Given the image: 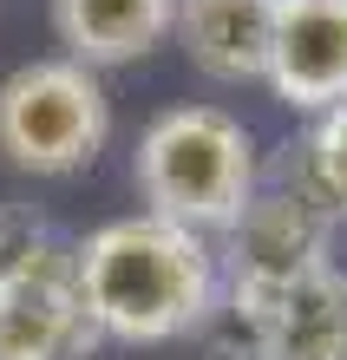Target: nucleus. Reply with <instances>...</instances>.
<instances>
[{"instance_id":"6","label":"nucleus","mask_w":347,"mask_h":360,"mask_svg":"<svg viewBox=\"0 0 347 360\" xmlns=\"http://www.w3.org/2000/svg\"><path fill=\"white\" fill-rule=\"evenodd\" d=\"M263 79L282 105L315 118L347 105V0H282Z\"/></svg>"},{"instance_id":"9","label":"nucleus","mask_w":347,"mask_h":360,"mask_svg":"<svg viewBox=\"0 0 347 360\" xmlns=\"http://www.w3.org/2000/svg\"><path fill=\"white\" fill-rule=\"evenodd\" d=\"M177 27V0H53V33L79 66H132L164 46Z\"/></svg>"},{"instance_id":"8","label":"nucleus","mask_w":347,"mask_h":360,"mask_svg":"<svg viewBox=\"0 0 347 360\" xmlns=\"http://www.w3.org/2000/svg\"><path fill=\"white\" fill-rule=\"evenodd\" d=\"M282 0H177V46L216 86H249L269 72Z\"/></svg>"},{"instance_id":"10","label":"nucleus","mask_w":347,"mask_h":360,"mask_svg":"<svg viewBox=\"0 0 347 360\" xmlns=\"http://www.w3.org/2000/svg\"><path fill=\"white\" fill-rule=\"evenodd\" d=\"M295 164H301V177L315 184V197L328 203L334 217H347V105L315 118V131H308Z\"/></svg>"},{"instance_id":"4","label":"nucleus","mask_w":347,"mask_h":360,"mask_svg":"<svg viewBox=\"0 0 347 360\" xmlns=\"http://www.w3.org/2000/svg\"><path fill=\"white\" fill-rule=\"evenodd\" d=\"M334 210L315 197V184L301 177V164L289 158L282 177H255L249 203L236 210V223L223 229L216 249V275L229 295H282L301 275L328 269L334 249Z\"/></svg>"},{"instance_id":"1","label":"nucleus","mask_w":347,"mask_h":360,"mask_svg":"<svg viewBox=\"0 0 347 360\" xmlns=\"http://www.w3.org/2000/svg\"><path fill=\"white\" fill-rule=\"evenodd\" d=\"M72 275L99 341H125V347H158V341L197 334L223 295L210 236L170 217H151V210L99 223L72 249Z\"/></svg>"},{"instance_id":"5","label":"nucleus","mask_w":347,"mask_h":360,"mask_svg":"<svg viewBox=\"0 0 347 360\" xmlns=\"http://www.w3.org/2000/svg\"><path fill=\"white\" fill-rule=\"evenodd\" d=\"M92 341L99 328L79 302L72 249L33 236L0 269V360H85Z\"/></svg>"},{"instance_id":"3","label":"nucleus","mask_w":347,"mask_h":360,"mask_svg":"<svg viewBox=\"0 0 347 360\" xmlns=\"http://www.w3.org/2000/svg\"><path fill=\"white\" fill-rule=\"evenodd\" d=\"M112 98L79 59H33L0 79V158L27 177H72L105 151Z\"/></svg>"},{"instance_id":"7","label":"nucleus","mask_w":347,"mask_h":360,"mask_svg":"<svg viewBox=\"0 0 347 360\" xmlns=\"http://www.w3.org/2000/svg\"><path fill=\"white\" fill-rule=\"evenodd\" d=\"M223 302L255 328V360H347V275L328 262L282 295H229Z\"/></svg>"},{"instance_id":"2","label":"nucleus","mask_w":347,"mask_h":360,"mask_svg":"<svg viewBox=\"0 0 347 360\" xmlns=\"http://www.w3.org/2000/svg\"><path fill=\"white\" fill-rule=\"evenodd\" d=\"M255 177H263L255 138L223 105H170V112H158L132 158V184H138L144 210L197 229V236L236 223Z\"/></svg>"},{"instance_id":"11","label":"nucleus","mask_w":347,"mask_h":360,"mask_svg":"<svg viewBox=\"0 0 347 360\" xmlns=\"http://www.w3.org/2000/svg\"><path fill=\"white\" fill-rule=\"evenodd\" d=\"M33 236H39V229H33L27 217H13V210H0V269H7V262L20 256V249L33 243Z\"/></svg>"}]
</instances>
